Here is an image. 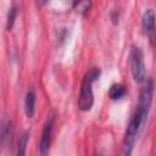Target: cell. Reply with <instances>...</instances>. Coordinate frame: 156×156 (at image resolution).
<instances>
[{"label": "cell", "instance_id": "7a4b0ae2", "mask_svg": "<svg viewBox=\"0 0 156 156\" xmlns=\"http://www.w3.org/2000/svg\"><path fill=\"white\" fill-rule=\"evenodd\" d=\"M100 77V69L96 67L90 68L83 77L80 84V91L78 98V107L82 111H89L94 105L93 83Z\"/></svg>", "mask_w": 156, "mask_h": 156}, {"label": "cell", "instance_id": "3957f363", "mask_svg": "<svg viewBox=\"0 0 156 156\" xmlns=\"http://www.w3.org/2000/svg\"><path fill=\"white\" fill-rule=\"evenodd\" d=\"M130 61V71L134 80L139 84L146 80L145 78V63H144V54L140 48L133 46L129 55Z\"/></svg>", "mask_w": 156, "mask_h": 156}, {"label": "cell", "instance_id": "9c48e42d", "mask_svg": "<svg viewBox=\"0 0 156 156\" xmlns=\"http://www.w3.org/2000/svg\"><path fill=\"white\" fill-rule=\"evenodd\" d=\"M28 136H29L28 133H23L20 136L16 156H26V150H27V145H28Z\"/></svg>", "mask_w": 156, "mask_h": 156}, {"label": "cell", "instance_id": "6da1fadb", "mask_svg": "<svg viewBox=\"0 0 156 156\" xmlns=\"http://www.w3.org/2000/svg\"><path fill=\"white\" fill-rule=\"evenodd\" d=\"M149 110H150L149 107H145V106L139 105V104L136 105V108H135L134 113L132 115V117L129 119V123L127 126L126 133H124L121 156H132L136 135H138L139 129H140L141 124L144 123V121H145V118L149 113Z\"/></svg>", "mask_w": 156, "mask_h": 156}, {"label": "cell", "instance_id": "30bf717a", "mask_svg": "<svg viewBox=\"0 0 156 156\" xmlns=\"http://www.w3.org/2000/svg\"><path fill=\"white\" fill-rule=\"evenodd\" d=\"M16 16H17V9L15 5H12L10 9H9V12H7V20H6V28L10 30L15 23V20H16Z\"/></svg>", "mask_w": 156, "mask_h": 156}, {"label": "cell", "instance_id": "8fae6325", "mask_svg": "<svg viewBox=\"0 0 156 156\" xmlns=\"http://www.w3.org/2000/svg\"><path fill=\"white\" fill-rule=\"evenodd\" d=\"M90 7V2L88 1H78V2H74V9L80 12V13H85Z\"/></svg>", "mask_w": 156, "mask_h": 156}, {"label": "cell", "instance_id": "52a82bcc", "mask_svg": "<svg viewBox=\"0 0 156 156\" xmlns=\"http://www.w3.org/2000/svg\"><path fill=\"white\" fill-rule=\"evenodd\" d=\"M35 91L33 88H29L27 90V94H26V99H24V111H26V115L27 117L32 118L34 112H35Z\"/></svg>", "mask_w": 156, "mask_h": 156}, {"label": "cell", "instance_id": "277c9868", "mask_svg": "<svg viewBox=\"0 0 156 156\" xmlns=\"http://www.w3.org/2000/svg\"><path fill=\"white\" fill-rule=\"evenodd\" d=\"M141 27L145 35L149 38L152 45H156V23H155V13L152 10H146L141 18Z\"/></svg>", "mask_w": 156, "mask_h": 156}, {"label": "cell", "instance_id": "ba28073f", "mask_svg": "<svg viewBox=\"0 0 156 156\" xmlns=\"http://www.w3.org/2000/svg\"><path fill=\"white\" fill-rule=\"evenodd\" d=\"M124 94H126V88H124V85H122L119 83L111 85V88L108 90V96L112 100H118L122 96H124Z\"/></svg>", "mask_w": 156, "mask_h": 156}, {"label": "cell", "instance_id": "5b68a950", "mask_svg": "<svg viewBox=\"0 0 156 156\" xmlns=\"http://www.w3.org/2000/svg\"><path fill=\"white\" fill-rule=\"evenodd\" d=\"M52 126H54V117L50 116V118H48L46 123L44 124V128L41 132V136H40V141H39V149H38L39 156H48V154H49Z\"/></svg>", "mask_w": 156, "mask_h": 156}, {"label": "cell", "instance_id": "8992f818", "mask_svg": "<svg viewBox=\"0 0 156 156\" xmlns=\"http://www.w3.org/2000/svg\"><path fill=\"white\" fill-rule=\"evenodd\" d=\"M12 138V122L9 118H4L1 123V145L4 149L9 147Z\"/></svg>", "mask_w": 156, "mask_h": 156}]
</instances>
